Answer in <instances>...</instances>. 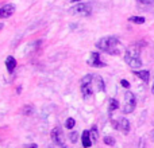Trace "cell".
<instances>
[{"mask_svg": "<svg viewBox=\"0 0 154 148\" xmlns=\"http://www.w3.org/2000/svg\"><path fill=\"white\" fill-rule=\"evenodd\" d=\"M119 40L115 37H104L96 42V47L99 50L108 54H119Z\"/></svg>", "mask_w": 154, "mask_h": 148, "instance_id": "cell-1", "label": "cell"}, {"mask_svg": "<svg viewBox=\"0 0 154 148\" xmlns=\"http://www.w3.org/2000/svg\"><path fill=\"white\" fill-rule=\"evenodd\" d=\"M139 47L138 46H131L125 55V61L131 69H139L142 66V59H141V53H139Z\"/></svg>", "mask_w": 154, "mask_h": 148, "instance_id": "cell-2", "label": "cell"}, {"mask_svg": "<svg viewBox=\"0 0 154 148\" xmlns=\"http://www.w3.org/2000/svg\"><path fill=\"white\" fill-rule=\"evenodd\" d=\"M92 81H93V75L92 74H87L81 81V93L84 97H89L93 93V86H92Z\"/></svg>", "mask_w": 154, "mask_h": 148, "instance_id": "cell-3", "label": "cell"}, {"mask_svg": "<svg viewBox=\"0 0 154 148\" xmlns=\"http://www.w3.org/2000/svg\"><path fill=\"white\" fill-rule=\"evenodd\" d=\"M137 106V98L134 96V93L131 92H126L125 94V108H123V112L125 113H131V112L135 109Z\"/></svg>", "mask_w": 154, "mask_h": 148, "instance_id": "cell-4", "label": "cell"}, {"mask_svg": "<svg viewBox=\"0 0 154 148\" xmlns=\"http://www.w3.org/2000/svg\"><path fill=\"white\" fill-rule=\"evenodd\" d=\"M50 136H51V140H53L58 147H61V148H68V147H66V144H65L64 135H62V131L60 129V128H54V129L51 131Z\"/></svg>", "mask_w": 154, "mask_h": 148, "instance_id": "cell-5", "label": "cell"}, {"mask_svg": "<svg viewBox=\"0 0 154 148\" xmlns=\"http://www.w3.org/2000/svg\"><path fill=\"white\" fill-rule=\"evenodd\" d=\"M88 65L92 67H104L106 66V64L101 62V59H100V54L96 53V51L91 53L89 58H88Z\"/></svg>", "mask_w": 154, "mask_h": 148, "instance_id": "cell-6", "label": "cell"}, {"mask_svg": "<svg viewBox=\"0 0 154 148\" xmlns=\"http://www.w3.org/2000/svg\"><path fill=\"white\" fill-rule=\"evenodd\" d=\"M72 12L75 15H89L91 12V5L85 4V3H80L79 5H75L72 8Z\"/></svg>", "mask_w": 154, "mask_h": 148, "instance_id": "cell-7", "label": "cell"}, {"mask_svg": "<svg viewBox=\"0 0 154 148\" xmlns=\"http://www.w3.org/2000/svg\"><path fill=\"white\" fill-rule=\"evenodd\" d=\"M15 12V5L14 4H4L0 7V19H7L10 16H12V13Z\"/></svg>", "mask_w": 154, "mask_h": 148, "instance_id": "cell-8", "label": "cell"}, {"mask_svg": "<svg viewBox=\"0 0 154 148\" xmlns=\"http://www.w3.org/2000/svg\"><path fill=\"white\" fill-rule=\"evenodd\" d=\"M92 86H93V92H104V89H106L104 81L100 75H93Z\"/></svg>", "mask_w": 154, "mask_h": 148, "instance_id": "cell-9", "label": "cell"}, {"mask_svg": "<svg viewBox=\"0 0 154 148\" xmlns=\"http://www.w3.org/2000/svg\"><path fill=\"white\" fill-rule=\"evenodd\" d=\"M116 129H120L125 135H127L128 132H130V121H128L127 119H120L119 120V123H118V127H116Z\"/></svg>", "mask_w": 154, "mask_h": 148, "instance_id": "cell-10", "label": "cell"}, {"mask_svg": "<svg viewBox=\"0 0 154 148\" xmlns=\"http://www.w3.org/2000/svg\"><path fill=\"white\" fill-rule=\"evenodd\" d=\"M81 143L84 148H89L92 146V139H91V133L89 131H84L81 135Z\"/></svg>", "mask_w": 154, "mask_h": 148, "instance_id": "cell-11", "label": "cell"}, {"mask_svg": "<svg viewBox=\"0 0 154 148\" xmlns=\"http://www.w3.org/2000/svg\"><path fill=\"white\" fill-rule=\"evenodd\" d=\"M5 67H7L8 73H12L14 70H15L16 67V59L14 58V57H7V59H5Z\"/></svg>", "mask_w": 154, "mask_h": 148, "instance_id": "cell-12", "label": "cell"}, {"mask_svg": "<svg viewBox=\"0 0 154 148\" xmlns=\"http://www.w3.org/2000/svg\"><path fill=\"white\" fill-rule=\"evenodd\" d=\"M134 74L138 78H141L143 82H149V79H150V73L147 70H138V72H134Z\"/></svg>", "mask_w": 154, "mask_h": 148, "instance_id": "cell-13", "label": "cell"}, {"mask_svg": "<svg viewBox=\"0 0 154 148\" xmlns=\"http://www.w3.org/2000/svg\"><path fill=\"white\" fill-rule=\"evenodd\" d=\"M128 22L135 23V24H143L146 22V19L143 16H131V18H128Z\"/></svg>", "mask_w": 154, "mask_h": 148, "instance_id": "cell-14", "label": "cell"}, {"mask_svg": "<svg viewBox=\"0 0 154 148\" xmlns=\"http://www.w3.org/2000/svg\"><path fill=\"white\" fill-rule=\"evenodd\" d=\"M89 133H91V139H92V141H96V140H97V138H99V132H97V128H96L95 125H93V127L91 128Z\"/></svg>", "mask_w": 154, "mask_h": 148, "instance_id": "cell-15", "label": "cell"}, {"mask_svg": "<svg viewBox=\"0 0 154 148\" xmlns=\"http://www.w3.org/2000/svg\"><path fill=\"white\" fill-rule=\"evenodd\" d=\"M118 106H119V102H118V100H115V98H111L109 100V112H114L115 109H118Z\"/></svg>", "mask_w": 154, "mask_h": 148, "instance_id": "cell-16", "label": "cell"}, {"mask_svg": "<svg viewBox=\"0 0 154 148\" xmlns=\"http://www.w3.org/2000/svg\"><path fill=\"white\" fill-rule=\"evenodd\" d=\"M65 125H66V128H68V129H72V128H75V125H76L75 119H72V117H69V119L66 120V123H65Z\"/></svg>", "mask_w": 154, "mask_h": 148, "instance_id": "cell-17", "label": "cell"}, {"mask_svg": "<svg viewBox=\"0 0 154 148\" xmlns=\"http://www.w3.org/2000/svg\"><path fill=\"white\" fill-rule=\"evenodd\" d=\"M103 141H104V144H107V146H114V144H115L114 138H111V136H106Z\"/></svg>", "mask_w": 154, "mask_h": 148, "instance_id": "cell-18", "label": "cell"}, {"mask_svg": "<svg viewBox=\"0 0 154 148\" xmlns=\"http://www.w3.org/2000/svg\"><path fill=\"white\" fill-rule=\"evenodd\" d=\"M77 138H79V133H77L76 131H73V132L69 133V139H70V141H72L73 144H75L76 141H77Z\"/></svg>", "mask_w": 154, "mask_h": 148, "instance_id": "cell-19", "label": "cell"}, {"mask_svg": "<svg viewBox=\"0 0 154 148\" xmlns=\"http://www.w3.org/2000/svg\"><path fill=\"white\" fill-rule=\"evenodd\" d=\"M120 85H122L123 87H126V89H128V87H130V82H128L127 79H122V81H120Z\"/></svg>", "mask_w": 154, "mask_h": 148, "instance_id": "cell-20", "label": "cell"}, {"mask_svg": "<svg viewBox=\"0 0 154 148\" xmlns=\"http://www.w3.org/2000/svg\"><path fill=\"white\" fill-rule=\"evenodd\" d=\"M139 3H142V4H153L154 0H138Z\"/></svg>", "mask_w": 154, "mask_h": 148, "instance_id": "cell-21", "label": "cell"}, {"mask_svg": "<svg viewBox=\"0 0 154 148\" xmlns=\"http://www.w3.org/2000/svg\"><path fill=\"white\" fill-rule=\"evenodd\" d=\"M31 111H32V109L30 108L29 105H27V106H26V109H24V114H26V116H27V114H30V113H31Z\"/></svg>", "mask_w": 154, "mask_h": 148, "instance_id": "cell-22", "label": "cell"}, {"mask_svg": "<svg viewBox=\"0 0 154 148\" xmlns=\"http://www.w3.org/2000/svg\"><path fill=\"white\" fill-rule=\"evenodd\" d=\"M23 148H37V144H30V146H24Z\"/></svg>", "mask_w": 154, "mask_h": 148, "instance_id": "cell-23", "label": "cell"}, {"mask_svg": "<svg viewBox=\"0 0 154 148\" xmlns=\"http://www.w3.org/2000/svg\"><path fill=\"white\" fill-rule=\"evenodd\" d=\"M72 3H76V1H81V0H70Z\"/></svg>", "mask_w": 154, "mask_h": 148, "instance_id": "cell-24", "label": "cell"}, {"mask_svg": "<svg viewBox=\"0 0 154 148\" xmlns=\"http://www.w3.org/2000/svg\"><path fill=\"white\" fill-rule=\"evenodd\" d=\"M2 28H3V24H2V23H0V30H2Z\"/></svg>", "mask_w": 154, "mask_h": 148, "instance_id": "cell-25", "label": "cell"}, {"mask_svg": "<svg viewBox=\"0 0 154 148\" xmlns=\"http://www.w3.org/2000/svg\"><path fill=\"white\" fill-rule=\"evenodd\" d=\"M153 139H154V131H153Z\"/></svg>", "mask_w": 154, "mask_h": 148, "instance_id": "cell-26", "label": "cell"}]
</instances>
